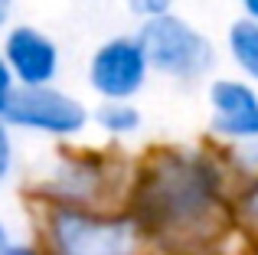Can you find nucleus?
Returning <instances> with one entry per match:
<instances>
[{
  "instance_id": "obj_12",
  "label": "nucleus",
  "mask_w": 258,
  "mask_h": 255,
  "mask_svg": "<svg viewBox=\"0 0 258 255\" xmlns=\"http://www.w3.org/2000/svg\"><path fill=\"white\" fill-rule=\"evenodd\" d=\"M229 173L239 177V183H248V180H258V141H245V144H232L222 154Z\"/></svg>"
},
{
  "instance_id": "obj_14",
  "label": "nucleus",
  "mask_w": 258,
  "mask_h": 255,
  "mask_svg": "<svg viewBox=\"0 0 258 255\" xmlns=\"http://www.w3.org/2000/svg\"><path fill=\"white\" fill-rule=\"evenodd\" d=\"M13 164H17V144H13V128L0 118V190L7 186L13 173Z\"/></svg>"
},
{
  "instance_id": "obj_17",
  "label": "nucleus",
  "mask_w": 258,
  "mask_h": 255,
  "mask_svg": "<svg viewBox=\"0 0 258 255\" xmlns=\"http://www.w3.org/2000/svg\"><path fill=\"white\" fill-rule=\"evenodd\" d=\"M0 255H46L43 245H33V242H10Z\"/></svg>"
},
{
  "instance_id": "obj_15",
  "label": "nucleus",
  "mask_w": 258,
  "mask_h": 255,
  "mask_svg": "<svg viewBox=\"0 0 258 255\" xmlns=\"http://www.w3.org/2000/svg\"><path fill=\"white\" fill-rule=\"evenodd\" d=\"M124 7L134 13V17L144 23V20H154V17H164V13H173V0H124Z\"/></svg>"
},
{
  "instance_id": "obj_13",
  "label": "nucleus",
  "mask_w": 258,
  "mask_h": 255,
  "mask_svg": "<svg viewBox=\"0 0 258 255\" xmlns=\"http://www.w3.org/2000/svg\"><path fill=\"white\" fill-rule=\"evenodd\" d=\"M235 219L245 223L248 229H258V180L239 183V190H235Z\"/></svg>"
},
{
  "instance_id": "obj_5",
  "label": "nucleus",
  "mask_w": 258,
  "mask_h": 255,
  "mask_svg": "<svg viewBox=\"0 0 258 255\" xmlns=\"http://www.w3.org/2000/svg\"><path fill=\"white\" fill-rule=\"evenodd\" d=\"M4 121L17 131L72 141L92 124V111L82 105V98L69 95L59 85H39V89H17Z\"/></svg>"
},
{
  "instance_id": "obj_16",
  "label": "nucleus",
  "mask_w": 258,
  "mask_h": 255,
  "mask_svg": "<svg viewBox=\"0 0 258 255\" xmlns=\"http://www.w3.org/2000/svg\"><path fill=\"white\" fill-rule=\"evenodd\" d=\"M17 79H13V72H10V66H7V59H4V52H0V118H7V111H10V102H13V95H17Z\"/></svg>"
},
{
  "instance_id": "obj_1",
  "label": "nucleus",
  "mask_w": 258,
  "mask_h": 255,
  "mask_svg": "<svg viewBox=\"0 0 258 255\" xmlns=\"http://www.w3.org/2000/svg\"><path fill=\"white\" fill-rule=\"evenodd\" d=\"M229 167L196 147H151L131 167L124 210L141 226L144 239L167 249H196L213 242L235 216V193H229Z\"/></svg>"
},
{
  "instance_id": "obj_7",
  "label": "nucleus",
  "mask_w": 258,
  "mask_h": 255,
  "mask_svg": "<svg viewBox=\"0 0 258 255\" xmlns=\"http://www.w3.org/2000/svg\"><path fill=\"white\" fill-rule=\"evenodd\" d=\"M7 66L20 89H39V85H56L62 69V52L56 39L43 33L33 23H13L0 39Z\"/></svg>"
},
{
  "instance_id": "obj_9",
  "label": "nucleus",
  "mask_w": 258,
  "mask_h": 255,
  "mask_svg": "<svg viewBox=\"0 0 258 255\" xmlns=\"http://www.w3.org/2000/svg\"><path fill=\"white\" fill-rule=\"evenodd\" d=\"M226 52H229V62L235 66V72L258 89V23H252L245 17L229 23Z\"/></svg>"
},
{
  "instance_id": "obj_3",
  "label": "nucleus",
  "mask_w": 258,
  "mask_h": 255,
  "mask_svg": "<svg viewBox=\"0 0 258 255\" xmlns=\"http://www.w3.org/2000/svg\"><path fill=\"white\" fill-rule=\"evenodd\" d=\"M131 173H121L118 160L101 151H76L62 147L52 173L39 186L43 203H66V206H105L114 210L111 197L127 200Z\"/></svg>"
},
{
  "instance_id": "obj_18",
  "label": "nucleus",
  "mask_w": 258,
  "mask_h": 255,
  "mask_svg": "<svg viewBox=\"0 0 258 255\" xmlns=\"http://www.w3.org/2000/svg\"><path fill=\"white\" fill-rule=\"evenodd\" d=\"M13 4H17V0H0V39H4V33L10 30V17H13Z\"/></svg>"
},
{
  "instance_id": "obj_2",
  "label": "nucleus",
  "mask_w": 258,
  "mask_h": 255,
  "mask_svg": "<svg viewBox=\"0 0 258 255\" xmlns=\"http://www.w3.org/2000/svg\"><path fill=\"white\" fill-rule=\"evenodd\" d=\"M39 239L46 255H141L144 232L124 206H39Z\"/></svg>"
},
{
  "instance_id": "obj_19",
  "label": "nucleus",
  "mask_w": 258,
  "mask_h": 255,
  "mask_svg": "<svg viewBox=\"0 0 258 255\" xmlns=\"http://www.w3.org/2000/svg\"><path fill=\"white\" fill-rule=\"evenodd\" d=\"M239 7H242V17L258 23V0H239Z\"/></svg>"
},
{
  "instance_id": "obj_20",
  "label": "nucleus",
  "mask_w": 258,
  "mask_h": 255,
  "mask_svg": "<svg viewBox=\"0 0 258 255\" xmlns=\"http://www.w3.org/2000/svg\"><path fill=\"white\" fill-rule=\"evenodd\" d=\"M10 242H13V239H10V229H7V223L0 219V252H4V249H7Z\"/></svg>"
},
{
  "instance_id": "obj_11",
  "label": "nucleus",
  "mask_w": 258,
  "mask_h": 255,
  "mask_svg": "<svg viewBox=\"0 0 258 255\" xmlns=\"http://www.w3.org/2000/svg\"><path fill=\"white\" fill-rule=\"evenodd\" d=\"M209 134L216 141H222L226 147L245 144V141H258V108L248 111L239 121H209Z\"/></svg>"
},
{
  "instance_id": "obj_8",
  "label": "nucleus",
  "mask_w": 258,
  "mask_h": 255,
  "mask_svg": "<svg viewBox=\"0 0 258 255\" xmlns=\"http://www.w3.org/2000/svg\"><path fill=\"white\" fill-rule=\"evenodd\" d=\"M206 102L213 111L209 121H239L258 108V89L242 76H216L206 89Z\"/></svg>"
},
{
  "instance_id": "obj_4",
  "label": "nucleus",
  "mask_w": 258,
  "mask_h": 255,
  "mask_svg": "<svg viewBox=\"0 0 258 255\" xmlns=\"http://www.w3.org/2000/svg\"><path fill=\"white\" fill-rule=\"evenodd\" d=\"M151 69L170 82H200L216 69V43L180 13L144 20L138 26Z\"/></svg>"
},
{
  "instance_id": "obj_6",
  "label": "nucleus",
  "mask_w": 258,
  "mask_h": 255,
  "mask_svg": "<svg viewBox=\"0 0 258 255\" xmlns=\"http://www.w3.org/2000/svg\"><path fill=\"white\" fill-rule=\"evenodd\" d=\"M151 72V59L138 33H124L95 46V52L88 56L85 79L101 102H134L147 85Z\"/></svg>"
},
{
  "instance_id": "obj_10",
  "label": "nucleus",
  "mask_w": 258,
  "mask_h": 255,
  "mask_svg": "<svg viewBox=\"0 0 258 255\" xmlns=\"http://www.w3.org/2000/svg\"><path fill=\"white\" fill-rule=\"evenodd\" d=\"M92 124L108 138H131L141 131L144 118L134 102H98V108H92Z\"/></svg>"
}]
</instances>
